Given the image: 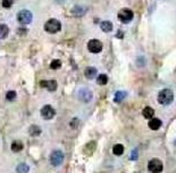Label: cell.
<instances>
[{"label": "cell", "mask_w": 176, "mask_h": 173, "mask_svg": "<svg viewBox=\"0 0 176 173\" xmlns=\"http://www.w3.org/2000/svg\"><path fill=\"white\" fill-rule=\"evenodd\" d=\"M174 100V93L171 89H162L159 93H158V102L160 105H164V106H167L171 104Z\"/></svg>", "instance_id": "6da1fadb"}, {"label": "cell", "mask_w": 176, "mask_h": 173, "mask_svg": "<svg viewBox=\"0 0 176 173\" xmlns=\"http://www.w3.org/2000/svg\"><path fill=\"white\" fill-rule=\"evenodd\" d=\"M62 29V24H60V22L58 20H55V18H51V20H49L44 24V30L49 32V33H57L59 32Z\"/></svg>", "instance_id": "7a4b0ae2"}, {"label": "cell", "mask_w": 176, "mask_h": 173, "mask_svg": "<svg viewBox=\"0 0 176 173\" xmlns=\"http://www.w3.org/2000/svg\"><path fill=\"white\" fill-rule=\"evenodd\" d=\"M133 17H134V14H133V11L129 9V8H123V9L119 10L118 20L122 23L127 24V23H129L131 20H133Z\"/></svg>", "instance_id": "3957f363"}, {"label": "cell", "mask_w": 176, "mask_h": 173, "mask_svg": "<svg viewBox=\"0 0 176 173\" xmlns=\"http://www.w3.org/2000/svg\"><path fill=\"white\" fill-rule=\"evenodd\" d=\"M32 18H33L32 13L27 9L21 10V11L17 14V20H18L21 24H23V25H25V24H30V23L32 22Z\"/></svg>", "instance_id": "277c9868"}, {"label": "cell", "mask_w": 176, "mask_h": 173, "mask_svg": "<svg viewBox=\"0 0 176 173\" xmlns=\"http://www.w3.org/2000/svg\"><path fill=\"white\" fill-rule=\"evenodd\" d=\"M148 168H149L150 172L159 173L162 171V163H161L160 159H158V158H152L148 163Z\"/></svg>", "instance_id": "5b68a950"}, {"label": "cell", "mask_w": 176, "mask_h": 173, "mask_svg": "<svg viewBox=\"0 0 176 173\" xmlns=\"http://www.w3.org/2000/svg\"><path fill=\"white\" fill-rule=\"evenodd\" d=\"M62 161H64V153L60 150H53L50 155V163L53 166H58L62 163Z\"/></svg>", "instance_id": "8992f818"}, {"label": "cell", "mask_w": 176, "mask_h": 173, "mask_svg": "<svg viewBox=\"0 0 176 173\" xmlns=\"http://www.w3.org/2000/svg\"><path fill=\"white\" fill-rule=\"evenodd\" d=\"M92 97H93L92 91L89 90L88 88H83V89H81V90L78 91V98H80V100H82L83 102H91Z\"/></svg>", "instance_id": "52a82bcc"}, {"label": "cell", "mask_w": 176, "mask_h": 173, "mask_svg": "<svg viewBox=\"0 0 176 173\" xmlns=\"http://www.w3.org/2000/svg\"><path fill=\"white\" fill-rule=\"evenodd\" d=\"M88 49L90 52L98 54L102 50V43L99 40H90L88 43Z\"/></svg>", "instance_id": "ba28073f"}, {"label": "cell", "mask_w": 176, "mask_h": 173, "mask_svg": "<svg viewBox=\"0 0 176 173\" xmlns=\"http://www.w3.org/2000/svg\"><path fill=\"white\" fill-rule=\"evenodd\" d=\"M55 114H56V112H55V109H53L50 105H46V106L42 107L41 116L43 117V118H46V120H51L52 117L55 116Z\"/></svg>", "instance_id": "9c48e42d"}, {"label": "cell", "mask_w": 176, "mask_h": 173, "mask_svg": "<svg viewBox=\"0 0 176 173\" xmlns=\"http://www.w3.org/2000/svg\"><path fill=\"white\" fill-rule=\"evenodd\" d=\"M41 86L47 88L49 91H55L57 89V82L55 80H47V81H41Z\"/></svg>", "instance_id": "30bf717a"}, {"label": "cell", "mask_w": 176, "mask_h": 173, "mask_svg": "<svg viewBox=\"0 0 176 173\" xmlns=\"http://www.w3.org/2000/svg\"><path fill=\"white\" fill-rule=\"evenodd\" d=\"M149 127H150L151 130H158V129H160V127L162 125V123L159 118H157V117H152L150 121H149Z\"/></svg>", "instance_id": "8fae6325"}, {"label": "cell", "mask_w": 176, "mask_h": 173, "mask_svg": "<svg viewBox=\"0 0 176 173\" xmlns=\"http://www.w3.org/2000/svg\"><path fill=\"white\" fill-rule=\"evenodd\" d=\"M84 74H85V77L89 79V80H92L93 77H96V75L98 74L97 72V68L96 67H86L85 71H84Z\"/></svg>", "instance_id": "7c38bea8"}, {"label": "cell", "mask_w": 176, "mask_h": 173, "mask_svg": "<svg viewBox=\"0 0 176 173\" xmlns=\"http://www.w3.org/2000/svg\"><path fill=\"white\" fill-rule=\"evenodd\" d=\"M142 115L143 117L145 118H152L153 115H155V111H153V108L150 106H147L143 108V111H142Z\"/></svg>", "instance_id": "4fadbf2b"}, {"label": "cell", "mask_w": 176, "mask_h": 173, "mask_svg": "<svg viewBox=\"0 0 176 173\" xmlns=\"http://www.w3.org/2000/svg\"><path fill=\"white\" fill-rule=\"evenodd\" d=\"M100 27L104 32H110L113 30V23L109 22V20H104L100 23Z\"/></svg>", "instance_id": "5bb4252c"}, {"label": "cell", "mask_w": 176, "mask_h": 173, "mask_svg": "<svg viewBox=\"0 0 176 173\" xmlns=\"http://www.w3.org/2000/svg\"><path fill=\"white\" fill-rule=\"evenodd\" d=\"M72 14L74 16H76V17H81L85 14V9L81 7V6H76V7H74L72 9Z\"/></svg>", "instance_id": "9a60e30c"}, {"label": "cell", "mask_w": 176, "mask_h": 173, "mask_svg": "<svg viewBox=\"0 0 176 173\" xmlns=\"http://www.w3.org/2000/svg\"><path fill=\"white\" fill-rule=\"evenodd\" d=\"M22 149H23V143H22V141H18V140L13 141V143H11V150L14 153H18V152H21Z\"/></svg>", "instance_id": "2e32d148"}, {"label": "cell", "mask_w": 176, "mask_h": 173, "mask_svg": "<svg viewBox=\"0 0 176 173\" xmlns=\"http://www.w3.org/2000/svg\"><path fill=\"white\" fill-rule=\"evenodd\" d=\"M113 153H114V155H116V156L123 155V153H124V146L120 145V143L115 145L114 147H113Z\"/></svg>", "instance_id": "e0dca14e"}, {"label": "cell", "mask_w": 176, "mask_h": 173, "mask_svg": "<svg viewBox=\"0 0 176 173\" xmlns=\"http://www.w3.org/2000/svg\"><path fill=\"white\" fill-rule=\"evenodd\" d=\"M127 96V92L125 91H117L115 93V97H114V100L115 102H120L122 100H124L125 98Z\"/></svg>", "instance_id": "ac0fdd59"}, {"label": "cell", "mask_w": 176, "mask_h": 173, "mask_svg": "<svg viewBox=\"0 0 176 173\" xmlns=\"http://www.w3.org/2000/svg\"><path fill=\"white\" fill-rule=\"evenodd\" d=\"M9 33V29L6 24H0V39H5L7 38Z\"/></svg>", "instance_id": "d6986e66"}, {"label": "cell", "mask_w": 176, "mask_h": 173, "mask_svg": "<svg viewBox=\"0 0 176 173\" xmlns=\"http://www.w3.org/2000/svg\"><path fill=\"white\" fill-rule=\"evenodd\" d=\"M29 132L31 134L32 137H36L41 133V127H38V125H31L30 129H29Z\"/></svg>", "instance_id": "ffe728a7"}, {"label": "cell", "mask_w": 176, "mask_h": 173, "mask_svg": "<svg viewBox=\"0 0 176 173\" xmlns=\"http://www.w3.org/2000/svg\"><path fill=\"white\" fill-rule=\"evenodd\" d=\"M107 82H108V77L106 75V74H100L97 79V83L100 84V86H105V84H107Z\"/></svg>", "instance_id": "44dd1931"}, {"label": "cell", "mask_w": 176, "mask_h": 173, "mask_svg": "<svg viewBox=\"0 0 176 173\" xmlns=\"http://www.w3.org/2000/svg\"><path fill=\"white\" fill-rule=\"evenodd\" d=\"M29 170H30V168H29V165L25 163L18 164V166L16 168V171H17V172H29Z\"/></svg>", "instance_id": "7402d4cb"}, {"label": "cell", "mask_w": 176, "mask_h": 173, "mask_svg": "<svg viewBox=\"0 0 176 173\" xmlns=\"http://www.w3.org/2000/svg\"><path fill=\"white\" fill-rule=\"evenodd\" d=\"M50 67H51L52 70H58V68H60V67H62V61H59V59H55V61H51Z\"/></svg>", "instance_id": "603a6c76"}, {"label": "cell", "mask_w": 176, "mask_h": 173, "mask_svg": "<svg viewBox=\"0 0 176 173\" xmlns=\"http://www.w3.org/2000/svg\"><path fill=\"white\" fill-rule=\"evenodd\" d=\"M15 98H16V92L15 91L11 90V91L7 92V95H6V99H7V100L11 102V100H14Z\"/></svg>", "instance_id": "cb8c5ba5"}, {"label": "cell", "mask_w": 176, "mask_h": 173, "mask_svg": "<svg viewBox=\"0 0 176 173\" xmlns=\"http://www.w3.org/2000/svg\"><path fill=\"white\" fill-rule=\"evenodd\" d=\"M13 5V0H2V6L5 8H9Z\"/></svg>", "instance_id": "d4e9b609"}, {"label": "cell", "mask_w": 176, "mask_h": 173, "mask_svg": "<svg viewBox=\"0 0 176 173\" xmlns=\"http://www.w3.org/2000/svg\"><path fill=\"white\" fill-rule=\"evenodd\" d=\"M131 159L132 161H136L138 159V150L136 149H133V152L131 154Z\"/></svg>", "instance_id": "484cf974"}, {"label": "cell", "mask_w": 176, "mask_h": 173, "mask_svg": "<svg viewBox=\"0 0 176 173\" xmlns=\"http://www.w3.org/2000/svg\"><path fill=\"white\" fill-rule=\"evenodd\" d=\"M77 123H78V118H74V121H72V122H71V127L75 129V127H77Z\"/></svg>", "instance_id": "4316f807"}, {"label": "cell", "mask_w": 176, "mask_h": 173, "mask_svg": "<svg viewBox=\"0 0 176 173\" xmlns=\"http://www.w3.org/2000/svg\"><path fill=\"white\" fill-rule=\"evenodd\" d=\"M116 36H117V38H119V39H123V33H122V32H117Z\"/></svg>", "instance_id": "83f0119b"}]
</instances>
